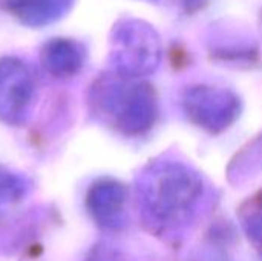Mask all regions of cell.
<instances>
[{
	"label": "cell",
	"mask_w": 262,
	"mask_h": 261,
	"mask_svg": "<svg viewBox=\"0 0 262 261\" xmlns=\"http://www.w3.org/2000/svg\"><path fill=\"white\" fill-rule=\"evenodd\" d=\"M184 103L189 117L212 132L226 129L239 114L238 98L232 92L210 86L190 89Z\"/></svg>",
	"instance_id": "5b68a950"
},
{
	"label": "cell",
	"mask_w": 262,
	"mask_h": 261,
	"mask_svg": "<svg viewBox=\"0 0 262 261\" xmlns=\"http://www.w3.org/2000/svg\"><path fill=\"white\" fill-rule=\"evenodd\" d=\"M126 188L109 178L95 182L86 194V209L92 220L104 229H120L126 223Z\"/></svg>",
	"instance_id": "8992f818"
},
{
	"label": "cell",
	"mask_w": 262,
	"mask_h": 261,
	"mask_svg": "<svg viewBox=\"0 0 262 261\" xmlns=\"http://www.w3.org/2000/svg\"><path fill=\"white\" fill-rule=\"evenodd\" d=\"M35 98V77L18 57L0 58V122L20 126L28 122Z\"/></svg>",
	"instance_id": "277c9868"
},
{
	"label": "cell",
	"mask_w": 262,
	"mask_h": 261,
	"mask_svg": "<svg viewBox=\"0 0 262 261\" xmlns=\"http://www.w3.org/2000/svg\"><path fill=\"white\" fill-rule=\"evenodd\" d=\"M89 103L100 122L126 135L147 131L157 114L152 89L118 74L97 80L91 89Z\"/></svg>",
	"instance_id": "7a4b0ae2"
},
{
	"label": "cell",
	"mask_w": 262,
	"mask_h": 261,
	"mask_svg": "<svg viewBox=\"0 0 262 261\" xmlns=\"http://www.w3.org/2000/svg\"><path fill=\"white\" fill-rule=\"evenodd\" d=\"M161 57L157 31L143 20L118 22L111 35V62L115 72L126 78L155 71Z\"/></svg>",
	"instance_id": "3957f363"
},
{
	"label": "cell",
	"mask_w": 262,
	"mask_h": 261,
	"mask_svg": "<svg viewBox=\"0 0 262 261\" xmlns=\"http://www.w3.org/2000/svg\"><path fill=\"white\" fill-rule=\"evenodd\" d=\"M84 48L69 38H54L45 43L40 60L46 72L57 78H68L80 72L84 65Z\"/></svg>",
	"instance_id": "52a82bcc"
},
{
	"label": "cell",
	"mask_w": 262,
	"mask_h": 261,
	"mask_svg": "<svg viewBox=\"0 0 262 261\" xmlns=\"http://www.w3.org/2000/svg\"><path fill=\"white\" fill-rule=\"evenodd\" d=\"M31 186L26 175L0 165V220L29 195Z\"/></svg>",
	"instance_id": "9c48e42d"
},
{
	"label": "cell",
	"mask_w": 262,
	"mask_h": 261,
	"mask_svg": "<svg viewBox=\"0 0 262 261\" xmlns=\"http://www.w3.org/2000/svg\"><path fill=\"white\" fill-rule=\"evenodd\" d=\"M74 0H9V8L26 26L38 28L64 17Z\"/></svg>",
	"instance_id": "ba28073f"
},
{
	"label": "cell",
	"mask_w": 262,
	"mask_h": 261,
	"mask_svg": "<svg viewBox=\"0 0 262 261\" xmlns=\"http://www.w3.org/2000/svg\"><path fill=\"white\" fill-rule=\"evenodd\" d=\"M201 195V180L180 163H157L138 183L141 211L150 225L177 226L189 220Z\"/></svg>",
	"instance_id": "6da1fadb"
}]
</instances>
